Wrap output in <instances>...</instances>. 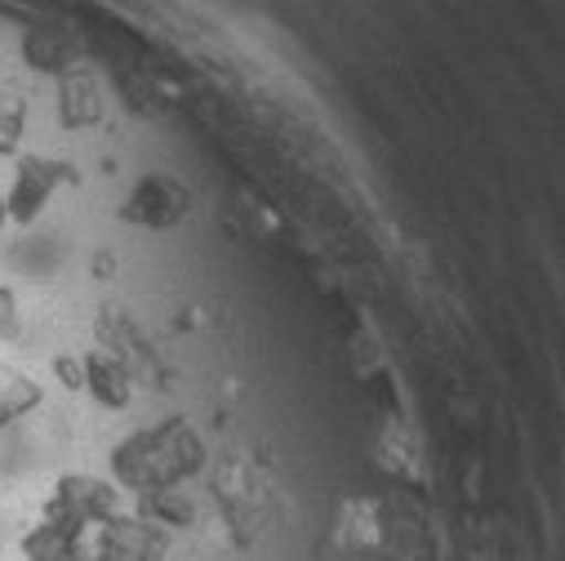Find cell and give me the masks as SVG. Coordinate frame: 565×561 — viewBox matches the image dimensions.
Wrapping results in <instances>:
<instances>
[{
    "instance_id": "6da1fadb",
    "label": "cell",
    "mask_w": 565,
    "mask_h": 561,
    "mask_svg": "<svg viewBox=\"0 0 565 561\" xmlns=\"http://www.w3.org/2000/svg\"><path fill=\"white\" fill-rule=\"evenodd\" d=\"M81 534H85V521L54 512L45 526H32L23 534V557L28 561H76L81 557Z\"/></svg>"
}]
</instances>
